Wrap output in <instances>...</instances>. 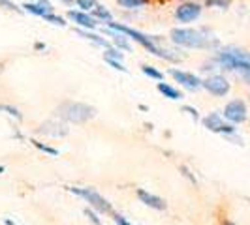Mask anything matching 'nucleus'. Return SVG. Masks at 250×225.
Listing matches in <instances>:
<instances>
[{
    "instance_id": "obj_1",
    "label": "nucleus",
    "mask_w": 250,
    "mask_h": 225,
    "mask_svg": "<svg viewBox=\"0 0 250 225\" xmlns=\"http://www.w3.org/2000/svg\"><path fill=\"white\" fill-rule=\"evenodd\" d=\"M107 26H109L111 30H115V32H121V34H125V36L132 38L134 41H138L141 47H145V49L149 51V53H152L154 56H160V58H166V60H179V56L171 55V51H166L154 43L156 38H150V36H147V34L136 30V28H130V26L121 25V23H113V21L107 23Z\"/></svg>"
},
{
    "instance_id": "obj_2",
    "label": "nucleus",
    "mask_w": 250,
    "mask_h": 225,
    "mask_svg": "<svg viewBox=\"0 0 250 225\" xmlns=\"http://www.w3.org/2000/svg\"><path fill=\"white\" fill-rule=\"evenodd\" d=\"M216 62L226 70H235L241 72V75L250 81V58L237 49H222L216 55Z\"/></svg>"
},
{
    "instance_id": "obj_3",
    "label": "nucleus",
    "mask_w": 250,
    "mask_h": 225,
    "mask_svg": "<svg viewBox=\"0 0 250 225\" xmlns=\"http://www.w3.org/2000/svg\"><path fill=\"white\" fill-rule=\"evenodd\" d=\"M169 38H171V41L175 45L187 47V49H203V47L211 45L209 38L205 34H201L200 30H196V28H173Z\"/></svg>"
},
{
    "instance_id": "obj_4",
    "label": "nucleus",
    "mask_w": 250,
    "mask_h": 225,
    "mask_svg": "<svg viewBox=\"0 0 250 225\" xmlns=\"http://www.w3.org/2000/svg\"><path fill=\"white\" fill-rule=\"evenodd\" d=\"M59 114L62 116L64 120L68 122H74V124H83L90 120L94 114H96V109L90 107L87 103H77V101H66L59 107Z\"/></svg>"
},
{
    "instance_id": "obj_5",
    "label": "nucleus",
    "mask_w": 250,
    "mask_h": 225,
    "mask_svg": "<svg viewBox=\"0 0 250 225\" xmlns=\"http://www.w3.org/2000/svg\"><path fill=\"white\" fill-rule=\"evenodd\" d=\"M68 189L75 195H79L81 199L87 201L90 208H94V210H98L102 214H113L111 203L107 199H104L96 189H92V188H68Z\"/></svg>"
},
{
    "instance_id": "obj_6",
    "label": "nucleus",
    "mask_w": 250,
    "mask_h": 225,
    "mask_svg": "<svg viewBox=\"0 0 250 225\" xmlns=\"http://www.w3.org/2000/svg\"><path fill=\"white\" fill-rule=\"evenodd\" d=\"M203 126L207 128V130H211L214 133H222L226 137H231L233 133H235V126L233 124H226L224 120H222V116L218 114V112H211V114H207L203 120Z\"/></svg>"
},
{
    "instance_id": "obj_7",
    "label": "nucleus",
    "mask_w": 250,
    "mask_h": 225,
    "mask_svg": "<svg viewBox=\"0 0 250 225\" xmlns=\"http://www.w3.org/2000/svg\"><path fill=\"white\" fill-rule=\"evenodd\" d=\"M249 116V109H247V103L243 100H231L224 107V118L229 120L231 124H241L245 122Z\"/></svg>"
},
{
    "instance_id": "obj_8",
    "label": "nucleus",
    "mask_w": 250,
    "mask_h": 225,
    "mask_svg": "<svg viewBox=\"0 0 250 225\" xmlns=\"http://www.w3.org/2000/svg\"><path fill=\"white\" fill-rule=\"evenodd\" d=\"M201 87L205 88L209 94L218 96V98H222V96H226L229 92V83H228V79H226L224 75H211V77L203 79Z\"/></svg>"
},
{
    "instance_id": "obj_9",
    "label": "nucleus",
    "mask_w": 250,
    "mask_h": 225,
    "mask_svg": "<svg viewBox=\"0 0 250 225\" xmlns=\"http://www.w3.org/2000/svg\"><path fill=\"white\" fill-rule=\"evenodd\" d=\"M201 15V6L198 2H185L175 10V19L179 23H192Z\"/></svg>"
},
{
    "instance_id": "obj_10",
    "label": "nucleus",
    "mask_w": 250,
    "mask_h": 225,
    "mask_svg": "<svg viewBox=\"0 0 250 225\" xmlns=\"http://www.w3.org/2000/svg\"><path fill=\"white\" fill-rule=\"evenodd\" d=\"M169 75L175 79L179 85H183L185 88H188V90H198V88H201V85H203V81H201L198 75L190 74V72H183V70H169Z\"/></svg>"
},
{
    "instance_id": "obj_11",
    "label": "nucleus",
    "mask_w": 250,
    "mask_h": 225,
    "mask_svg": "<svg viewBox=\"0 0 250 225\" xmlns=\"http://www.w3.org/2000/svg\"><path fill=\"white\" fill-rule=\"evenodd\" d=\"M68 17H70L77 26H81L83 30H94V28L98 26V21H96L92 15L81 12V10H70V12H68Z\"/></svg>"
},
{
    "instance_id": "obj_12",
    "label": "nucleus",
    "mask_w": 250,
    "mask_h": 225,
    "mask_svg": "<svg viewBox=\"0 0 250 225\" xmlns=\"http://www.w3.org/2000/svg\"><path fill=\"white\" fill-rule=\"evenodd\" d=\"M138 199L141 201L143 205H147L149 208H154V210H166V208H167V205H166V201H164L162 197L150 193L147 189H138Z\"/></svg>"
},
{
    "instance_id": "obj_13",
    "label": "nucleus",
    "mask_w": 250,
    "mask_h": 225,
    "mask_svg": "<svg viewBox=\"0 0 250 225\" xmlns=\"http://www.w3.org/2000/svg\"><path fill=\"white\" fill-rule=\"evenodd\" d=\"M38 131L43 133V135H51V137H62V135L68 133V128H66V124H62V122L49 120V122H45V124L40 126Z\"/></svg>"
},
{
    "instance_id": "obj_14",
    "label": "nucleus",
    "mask_w": 250,
    "mask_h": 225,
    "mask_svg": "<svg viewBox=\"0 0 250 225\" xmlns=\"http://www.w3.org/2000/svg\"><path fill=\"white\" fill-rule=\"evenodd\" d=\"M109 36H111V39H113V45L117 47V49L121 51H130V43H128V38L125 36V34H121V32H115V30H105Z\"/></svg>"
},
{
    "instance_id": "obj_15",
    "label": "nucleus",
    "mask_w": 250,
    "mask_h": 225,
    "mask_svg": "<svg viewBox=\"0 0 250 225\" xmlns=\"http://www.w3.org/2000/svg\"><path fill=\"white\" fill-rule=\"evenodd\" d=\"M158 90L164 94V98H167V100H181L183 98V94L173 88L171 85H167V83H158Z\"/></svg>"
},
{
    "instance_id": "obj_16",
    "label": "nucleus",
    "mask_w": 250,
    "mask_h": 225,
    "mask_svg": "<svg viewBox=\"0 0 250 225\" xmlns=\"http://www.w3.org/2000/svg\"><path fill=\"white\" fill-rule=\"evenodd\" d=\"M92 17H94L98 23H100V21H104V23H111L113 21V15L107 12V8H104V6H100V4L92 10Z\"/></svg>"
},
{
    "instance_id": "obj_17",
    "label": "nucleus",
    "mask_w": 250,
    "mask_h": 225,
    "mask_svg": "<svg viewBox=\"0 0 250 225\" xmlns=\"http://www.w3.org/2000/svg\"><path fill=\"white\" fill-rule=\"evenodd\" d=\"M79 34L83 38H87V39H90V41H94L96 45H100V47H105V49H111L109 47V41L105 39V38H100V36H96V34H92V32H88V30H77Z\"/></svg>"
},
{
    "instance_id": "obj_18",
    "label": "nucleus",
    "mask_w": 250,
    "mask_h": 225,
    "mask_svg": "<svg viewBox=\"0 0 250 225\" xmlns=\"http://www.w3.org/2000/svg\"><path fill=\"white\" fill-rule=\"evenodd\" d=\"M119 2V6H123L126 10H139V8H143L149 0H117Z\"/></svg>"
},
{
    "instance_id": "obj_19",
    "label": "nucleus",
    "mask_w": 250,
    "mask_h": 225,
    "mask_svg": "<svg viewBox=\"0 0 250 225\" xmlns=\"http://www.w3.org/2000/svg\"><path fill=\"white\" fill-rule=\"evenodd\" d=\"M141 72H143L145 75H149L150 79H156V81H162V79H164L162 72H158L156 68H152V66H147V64H143V66H141Z\"/></svg>"
},
{
    "instance_id": "obj_20",
    "label": "nucleus",
    "mask_w": 250,
    "mask_h": 225,
    "mask_svg": "<svg viewBox=\"0 0 250 225\" xmlns=\"http://www.w3.org/2000/svg\"><path fill=\"white\" fill-rule=\"evenodd\" d=\"M75 4H77V8L81 10V12H92L96 6H98V2L96 0H75Z\"/></svg>"
},
{
    "instance_id": "obj_21",
    "label": "nucleus",
    "mask_w": 250,
    "mask_h": 225,
    "mask_svg": "<svg viewBox=\"0 0 250 225\" xmlns=\"http://www.w3.org/2000/svg\"><path fill=\"white\" fill-rule=\"evenodd\" d=\"M0 111H4L6 114H10V116H15L17 120L23 118V114L19 112V109H15V107H12V105H6V103H0Z\"/></svg>"
},
{
    "instance_id": "obj_22",
    "label": "nucleus",
    "mask_w": 250,
    "mask_h": 225,
    "mask_svg": "<svg viewBox=\"0 0 250 225\" xmlns=\"http://www.w3.org/2000/svg\"><path fill=\"white\" fill-rule=\"evenodd\" d=\"M42 19H43V21H47V23H53V25H59V26L66 25V21H64L62 17H59V15H53V13H47V15H43Z\"/></svg>"
},
{
    "instance_id": "obj_23",
    "label": "nucleus",
    "mask_w": 250,
    "mask_h": 225,
    "mask_svg": "<svg viewBox=\"0 0 250 225\" xmlns=\"http://www.w3.org/2000/svg\"><path fill=\"white\" fill-rule=\"evenodd\" d=\"M205 6L207 8H222V10H226L229 6V0H205Z\"/></svg>"
},
{
    "instance_id": "obj_24",
    "label": "nucleus",
    "mask_w": 250,
    "mask_h": 225,
    "mask_svg": "<svg viewBox=\"0 0 250 225\" xmlns=\"http://www.w3.org/2000/svg\"><path fill=\"white\" fill-rule=\"evenodd\" d=\"M32 143H34L36 149H40L42 152H45V154H51V156H57V154H59V150L57 149H51V147L43 145V143H40V141H32Z\"/></svg>"
},
{
    "instance_id": "obj_25",
    "label": "nucleus",
    "mask_w": 250,
    "mask_h": 225,
    "mask_svg": "<svg viewBox=\"0 0 250 225\" xmlns=\"http://www.w3.org/2000/svg\"><path fill=\"white\" fill-rule=\"evenodd\" d=\"M104 58H113V60H123V53L119 49H107L104 53Z\"/></svg>"
},
{
    "instance_id": "obj_26",
    "label": "nucleus",
    "mask_w": 250,
    "mask_h": 225,
    "mask_svg": "<svg viewBox=\"0 0 250 225\" xmlns=\"http://www.w3.org/2000/svg\"><path fill=\"white\" fill-rule=\"evenodd\" d=\"M0 8H6V10H10V12H17V13L23 12L21 8H17V6L13 4L12 0H0Z\"/></svg>"
},
{
    "instance_id": "obj_27",
    "label": "nucleus",
    "mask_w": 250,
    "mask_h": 225,
    "mask_svg": "<svg viewBox=\"0 0 250 225\" xmlns=\"http://www.w3.org/2000/svg\"><path fill=\"white\" fill-rule=\"evenodd\" d=\"M85 216H87L88 220H90V222H92L94 225H100V218L96 216V212H94L90 206H88V208H85Z\"/></svg>"
},
{
    "instance_id": "obj_28",
    "label": "nucleus",
    "mask_w": 250,
    "mask_h": 225,
    "mask_svg": "<svg viewBox=\"0 0 250 225\" xmlns=\"http://www.w3.org/2000/svg\"><path fill=\"white\" fill-rule=\"evenodd\" d=\"M105 62L109 64V66H113L115 70H121V72H128L125 68V64L121 62V60H113V58H105Z\"/></svg>"
},
{
    "instance_id": "obj_29",
    "label": "nucleus",
    "mask_w": 250,
    "mask_h": 225,
    "mask_svg": "<svg viewBox=\"0 0 250 225\" xmlns=\"http://www.w3.org/2000/svg\"><path fill=\"white\" fill-rule=\"evenodd\" d=\"M113 220H115V224L117 225H134V224H130L128 220H125L121 214H113Z\"/></svg>"
},
{
    "instance_id": "obj_30",
    "label": "nucleus",
    "mask_w": 250,
    "mask_h": 225,
    "mask_svg": "<svg viewBox=\"0 0 250 225\" xmlns=\"http://www.w3.org/2000/svg\"><path fill=\"white\" fill-rule=\"evenodd\" d=\"M183 111H187L190 116H194V120H198V118H200V116H198V111H196L194 107H190V105H185V107H183Z\"/></svg>"
},
{
    "instance_id": "obj_31",
    "label": "nucleus",
    "mask_w": 250,
    "mask_h": 225,
    "mask_svg": "<svg viewBox=\"0 0 250 225\" xmlns=\"http://www.w3.org/2000/svg\"><path fill=\"white\" fill-rule=\"evenodd\" d=\"M222 225H235V224H233V222H229V220H224V222H222Z\"/></svg>"
},
{
    "instance_id": "obj_32",
    "label": "nucleus",
    "mask_w": 250,
    "mask_h": 225,
    "mask_svg": "<svg viewBox=\"0 0 250 225\" xmlns=\"http://www.w3.org/2000/svg\"><path fill=\"white\" fill-rule=\"evenodd\" d=\"M0 173H4V167H2V165H0Z\"/></svg>"
},
{
    "instance_id": "obj_33",
    "label": "nucleus",
    "mask_w": 250,
    "mask_h": 225,
    "mask_svg": "<svg viewBox=\"0 0 250 225\" xmlns=\"http://www.w3.org/2000/svg\"><path fill=\"white\" fill-rule=\"evenodd\" d=\"M62 2H72V0H62Z\"/></svg>"
}]
</instances>
